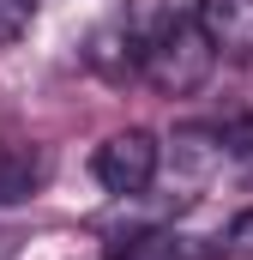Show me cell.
I'll return each mask as SVG.
<instances>
[{"instance_id": "ba28073f", "label": "cell", "mask_w": 253, "mask_h": 260, "mask_svg": "<svg viewBox=\"0 0 253 260\" xmlns=\"http://www.w3.org/2000/svg\"><path fill=\"white\" fill-rule=\"evenodd\" d=\"M229 248H235V254H253V206L235 212V224H229Z\"/></svg>"}, {"instance_id": "5b68a950", "label": "cell", "mask_w": 253, "mask_h": 260, "mask_svg": "<svg viewBox=\"0 0 253 260\" xmlns=\"http://www.w3.org/2000/svg\"><path fill=\"white\" fill-rule=\"evenodd\" d=\"M115 260H199V254H193L181 236H139V242L121 248Z\"/></svg>"}, {"instance_id": "9c48e42d", "label": "cell", "mask_w": 253, "mask_h": 260, "mask_svg": "<svg viewBox=\"0 0 253 260\" xmlns=\"http://www.w3.org/2000/svg\"><path fill=\"white\" fill-rule=\"evenodd\" d=\"M0 260H6V242H0Z\"/></svg>"}, {"instance_id": "8992f818", "label": "cell", "mask_w": 253, "mask_h": 260, "mask_svg": "<svg viewBox=\"0 0 253 260\" xmlns=\"http://www.w3.org/2000/svg\"><path fill=\"white\" fill-rule=\"evenodd\" d=\"M36 18V0H0V43H18Z\"/></svg>"}, {"instance_id": "7a4b0ae2", "label": "cell", "mask_w": 253, "mask_h": 260, "mask_svg": "<svg viewBox=\"0 0 253 260\" xmlns=\"http://www.w3.org/2000/svg\"><path fill=\"white\" fill-rule=\"evenodd\" d=\"M157 164H163V145L151 139L145 127H126V133H109L97 151H91V176L109 188V194H145L157 182Z\"/></svg>"}, {"instance_id": "6da1fadb", "label": "cell", "mask_w": 253, "mask_h": 260, "mask_svg": "<svg viewBox=\"0 0 253 260\" xmlns=\"http://www.w3.org/2000/svg\"><path fill=\"white\" fill-rule=\"evenodd\" d=\"M211 43H205V30H199V18H169L145 49H139V73L163 91V97H187L205 85V73H211Z\"/></svg>"}, {"instance_id": "3957f363", "label": "cell", "mask_w": 253, "mask_h": 260, "mask_svg": "<svg viewBox=\"0 0 253 260\" xmlns=\"http://www.w3.org/2000/svg\"><path fill=\"white\" fill-rule=\"evenodd\" d=\"M199 30L223 55H253V0H199Z\"/></svg>"}, {"instance_id": "277c9868", "label": "cell", "mask_w": 253, "mask_h": 260, "mask_svg": "<svg viewBox=\"0 0 253 260\" xmlns=\"http://www.w3.org/2000/svg\"><path fill=\"white\" fill-rule=\"evenodd\" d=\"M49 182V151L43 145H18V139H0V206H18V200H36Z\"/></svg>"}, {"instance_id": "52a82bcc", "label": "cell", "mask_w": 253, "mask_h": 260, "mask_svg": "<svg viewBox=\"0 0 253 260\" xmlns=\"http://www.w3.org/2000/svg\"><path fill=\"white\" fill-rule=\"evenodd\" d=\"M217 145H223V151H235V157H253V115L223 121V127H217Z\"/></svg>"}]
</instances>
